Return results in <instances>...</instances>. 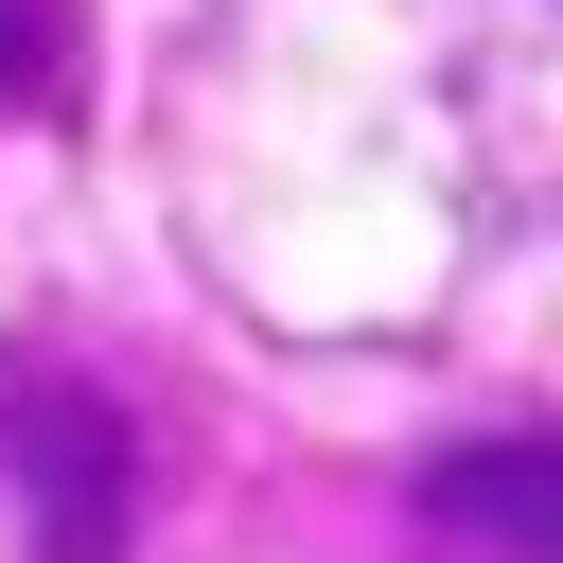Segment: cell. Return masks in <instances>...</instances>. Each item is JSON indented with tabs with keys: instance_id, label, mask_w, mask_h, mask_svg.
Returning a JSON list of instances; mask_svg holds the SVG:
<instances>
[{
	"instance_id": "1",
	"label": "cell",
	"mask_w": 563,
	"mask_h": 563,
	"mask_svg": "<svg viewBox=\"0 0 563 563\" xmlns=\"http://www.w3.org/2000/svg\"><path fill=\"white\" fill-rule=\"evenodd\" d=\"M0 493H18L35 563H123L141 545V422H123V387H88L53 352H0Z\"/></svg>"
},
{
	"instance_id": "2",
	"label": "cell",
	"mask_w": 563,
	"mask_h": 563,
	"mask_svg": "<svg viewBox=\"0 0 563 563\" xmlns=\"http://www.w3.org/2000/svg\"><path fill=\"white\" fill-rule=\"evenodd\" d=\"M405 528L440 563H563V422H475L405 475Z\"/></svg>"
},
{
	"instance_id": "3",
	"label": "cell",
	"mask_w": 563,
	"mask_h": 563,
	"mask_svg": "<svg viewBox=\"0 0 563 563\" xmlns=\"http://www.w3.org/2000/svg\"><path fill=\"white\" fill-rule=\"evenodd\" d=\"M53 53H70V0H0V106H35Z\"/></svg>"
}]
</instances>
